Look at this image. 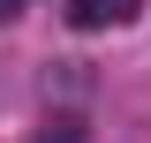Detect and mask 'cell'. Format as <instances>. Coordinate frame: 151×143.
<instances>
[{"label":"cell","mask_w":151,"mask_h":143,"mask_svg":"<svg viewBox=\"0 0 151 143\" xmlns=\"http://www.w3.org/2000/svg\"><path fill=\"white\" fill-rule=\"evenodd\" d=\"M136 8L144 0H68V23L76 30H121V23H136Z\"/></svg>","instance_id":"cell-1"},{"label":"cell","mask_w":151,"mask_h":143,"mask_svg":"<svg viewBox=\"0 0 151 143\" xmlns=\"http://www.w3.org/2000/svg\"><path fill=\"white\" fill-rule=\"evenodd\" d=\"M15 8H23V0H0V23H8V15H15Z\"/></svg>","instance_id":"cell-2"}]
</instances>
